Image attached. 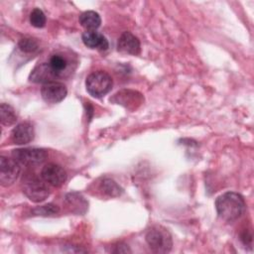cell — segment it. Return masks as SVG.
<instances>
[{"label": "cell", "mask_w": 254, "mask_h": 254, "mask_svg": "<svg viewBox=\"0 0 254 254\" xmlns=\"http://www.w3.org/2000/svg\"><path fill=\"white\" fill-rule=\"evenodd\" d=\"M215 208L221 219L232 222L237 220L244 213L245 201L240 193L226 191L216 198Z\"/></svg>", "instance_id": "6da1fadb"}, {"label": "cell", "mask_w": 254, "mask_h": 254, "mask_svg": "<svg viewBox=\"0 0 254 254\" xmlns=\"http://www.w3.org/2000/svg\"><path fill=\"white\" fill-rule=\"evenodd\" d=\"M146 242L150 249L155 253H168L173 246L170 232L162 226H155L148 230L146 234Z\"/></svg>", "instance_id": "7a4b0ae2"}, {"label": "cell", "mask_w": 254, "mask_h": 254, "mask_svg": "<svg viewBox=\"0 0 254 254\" xmlns=\"http://www.w3.org/2000/svg\"><path fill=\"white\" fill-rule=\"evenodd\" d=\"M113 85L112 77L103 70L91 72L85 80L86 90L93 97H101L108 93Z\"/></svg>", "instance_id": "3957f363"}, {"label": "cell", "mask_w": 254, "mask_h": 254, "mask_svg": "<svg viewBox=\"0 0 254 254\" xmlns=\"http://www.w3.org/2000/svg\"><path fill=\"white\" fill-rule=\"evenodd\" d=\"M23 182V192L32 201L41 202L50 195V190L44 180L36 176H29Z\"/></svg>", "instance_id": "277c9868"}, {"label": "cell", "mask_w": 254, "mask_h": 254, "mask_svg": "<svg viewBox=\"0 0 254 254\" xmlns=\"http://www.w3.org/2000/svg\"><path fill=\"white\" fill-rule=\"evenodd\" d=\"M12 157L19 164L31 166L42 164L47 159L48 153L40 148H22L13 150Z\"/></svg>", "instance_id": "5b68a950"}, {"label": "cell", "mask_w": 254, "mask_h": 254, "mask_svg": "<svg viewBox=\"0 0 254 254\" xmlns=\"http://www.w3.org/2000/svg\"><path fill=\"white\" fill-rule=\"evenodd\" d=\"M21 172L20 164L15 159L0 157V183L4 187L12 185Z\"/></svg>", "instance_id": "8992f818"}, {"label": "cell", "mask_w": 254, "mask_h": 254, "mask_svg": "<svg viewBox=\"0 0 254 254\" xmlns=\"http://www.w3.org/2000/svg\"><path fill=\"white\" fill-rule=\"evenodd\" d=\"M41 177L50 186L59 188L66 181V172L60 165L49 163L43 167Z\"/></svg>", "instance_id": "52a82bcc"}, {"label": "cell", "mask_w": 254, "mask_h": 254, "mask_svg": "<svg viewBox=\"0 0 254 254\" xmlns=\"http://www.w3.org/2000/svg\"><path fill=\"white\" fill-rule=\"evenodd\" d=\"M67 90L64 84L57 81L45 83L41 88V95L48 103H58L64 100Z\"/></svg>", "instance_id": "ba28073f"}, {"label": "cell", "mask_w": 254, "mask_h": 254, "mask_svg": "<svg viewBox=\"0 0 254 254\" xmlns=\"http://www.w3.org/2000/svg\"><path fill=\"white\" fill-rule=\"evenodd\" d=\"M35 137L34 127L28 122H22L13 128L11 139L15 144L24 145L33 141Z\"/></svg>", "instance_id": "9c48e42d"}, {"label": "cell", "mask_w": 254, "mask_h": 254, "mask_svg": "<svg viewBox=\"0 0 254 254\" xmlns=\"http://www.w3.org/2000/svg\"><path fill=\"white\" fill-rule=\"evenodd\" d=\"M117 49L123 54L138 55L140 53V41L130 32H124L118 40Z\"/></svg>", "instance_id": "30bf717a"}, {"label": "cell", "mask_w": 254, "mask_h": 254, "mask_svg": "<svg viewBox=\"0 0 254 254\" xmlns=\"http://www.w3.org/2000/svg\"><path fill=\"white\" fill-rule=\"evenodd\" d=\"M83 44L90 49H97L99 51H106L109 47L107 39L99 32L86 31L81 36Z\"/></svg>", "instance_id": "8fae6325"}, {"label": "cell", "mask_w": 254, "mask_h": 254, "mask_svg": "<svg viewBox=\"0 0 254 254\" xmlns=\"http://www.w3.org/2000/svg\"><path fill=\"white\" fill-rule=\"evenodd\" d=\"M55 76L52 73L48 63L38 64L30 74V80L37 83H48L54 81Z\"/></svg>", "instance_id": "7c38bea8"}, {"label": "cell", "mask_w": 254, "mask_h": 254, "mask_svg": "<svg viewBox=\"0 0 254 254\" xmlns=\"http://www.w3.org/2000/svg\"><path fill=\"white\" fill-rule=\"evenodd\" d=\"M48 65L52 73L54 74L55 78H57V77L63 76L64 72H65V70L67 69L68 61L63 55L55 54L50 58Z\"/></svg>", "instance_id": "4fadbf2b"}, {"label": "cell", "mask_w": 254, "mask_h": 254, "mask_svg": "<svg viewBox=\"0 0 254 254\" xmlns=\"http://www.w3.org/2000/svg\"><path fill=\"white\" fill-rule=\"evenodd\" d=\"M80 25L87 31H95L101 24V19L98 13L94 11H85L79 16Z\"/></svg>", "instance_id": "5bb4252c"}, {"label": "cell", "mask_w": 254, "mask_h": 254, "mask_svg": "<svg viewBox=\"0 0 254 254\" xmlns=\"http://www.w3.org/2000/svg\"><path fill=\"white\" fill-rule=\"evenodd\" d=\"M0 120L4 126L13 125L17 121V115L12 106L6 103H2L0 106Z\"/></svg>", "instance_id": "9a60e30c"}, {"label": "cell", "mask_w": 254, "mask_h": 254, "mask_svg": "<svg viewBox=\"0 0 254 254\" xmlns=\"http://www.w3.org/2000/svg\"><path fill=\"white\" fill-rule=\"evenodd\" d=\"M100 188L105 194L111 197L119 196L123 192V189L111 179H104L100 184Z\"/></svg>", "instance_id": "2e32d148"}, {"label": "cell", "mask_w": 254, "mask_h": 254, "mask_svg": "<svg viewBox=\"0 0 254 254\" xmlns=\"http://www.w3.org/2000/svg\"><path fill=\"white\" fill-rule=\"evenodd\" d=\"M141 94L136 95L135 91H131V90H123L120 91L118 93L115 94L114 98H120L118 100H115V102H117L118 104H123L125 106H127V102H131V104H134L135 102H138V99Z\"/></svg>", "instance_id": "e0dca14e"}, {"label": "cell", "mask_w": 254, "mask_h": 254, "mask_svg": "<svg viewBox=\"0 0 254 254\" xmlns=\"http://www.w3.org/2000/svg\"><path fill=\"white\" fill-rule=\"evenodd\" d=\"M30 22L35 28H43L46 25V16L44 12L39 8H35L30 14Z\"/></svg>", "instance_id": "ac0fdd59"}, {"label": "cell", "mask_w": 254, "mask_h": 254, "mask_svg": "<svg viewBox=\"0 0 254 254\" xmlns=\"http://www.w3.org/2000/svg\"><path fill=\"white\" fill-rule=\"evenodd\" d=\"M60 211V208L58 205L53 203H48L46 205H42L39 207H36L32 210V212L35 215H43V216H50L55 215Z\"/></svg>", "instance_id": "d6986e66"}, {"label": "cell", "mask_w": 254, "mask_h": 254, "mask_svg": "<svg viewBox=\"0 0 254 254\" xmlns=\"http://www.w3.org/2000/svg\"><path fill=\"white\" fill-rule=\"evenodd\" d=\"M18 46H19V49L25 53H34V52L38 51V49H39V45H38L37 41H35L34 39H31V38L22 39L19 42Z\"/></svg>", "instance_id": "ffe728a7"}, {"label": "cell", "mask_w": 254, "mask_h": 254, "mask_svg": "<svg viewBox=\"0 0 254 254\" xmlns=\"http://www.w3.org/2000/svg\"><path fill=\"white\" fill-rule=\"evenodd\" d=\"M241 240H242L244 245L251 246V244H252V235H251V233L247 230H244L243 233L241 234Z\"/></svg>", "instance_id": "44dd1931"}, {"label": "cell", "mask_w": 254, "mask_h": 254, "mask_svg": "<svg viewBox=\"0 0 254 254\" xmlns=\"http://www.w3.org/2000/svg\"><path fill=\"white\" fill-rule=\"evenodd\" d=\"M116 247V249L114 250V252L115 253H127V252H131V250L129 249V247H128V245H126V244H119V245H117V246H115Z\"/></svg>", "instance_id": "7402d4cb"}]
</instances>
